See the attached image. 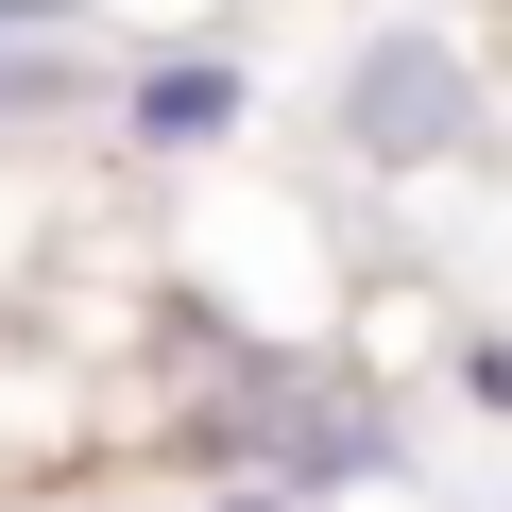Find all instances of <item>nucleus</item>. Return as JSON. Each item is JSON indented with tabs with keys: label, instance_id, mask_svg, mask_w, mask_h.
<instances>
[{
	"label": "nucleus",
	"instance_id": "obj_3",
	"mask_svg": "<svg viewBox=\"0 0 512 512\" xmlns=\"http://www.w3.org/2000/svg\"><path fill=\"white\" fill-rule=\"evenodd\" d=\"M86 18V0H0V35H69Z\"/></svg>",
	"mask_w": 512,
	"mask_h": 512
},
{
	"label": "nucleus",
	"instance_id": "obj_1",
	"mask_svg": "<svg viewBox=\"0 0 512 512\" xmlns=\"http://www.w3.org/2000/svg\"><path fill=\"white\" fill-rule=\"evenodd\" d=\"M342 154H359V171H444V154H478V52H461L444 18H376V35L342 52Z\"/></svg>",
	"mask_w": 512,
	"mask_h": 512
},
{
	"label": "nucleus",
	"instance_id": "obj_2",
	"mask_svg": "<svg viewBox=\"0 0 512 512\" xmlns=\"http://www.w3.org/2000/svg\"><path fill=\"white\" fill-rule=\"evenodd\" d=\"M239 120H256V86H239L222 52H154V69L120 86V137H137V154H222Z\"/></svg>",
	"mask_w": 512,
	"mask_h": 512
}]
</instances>
